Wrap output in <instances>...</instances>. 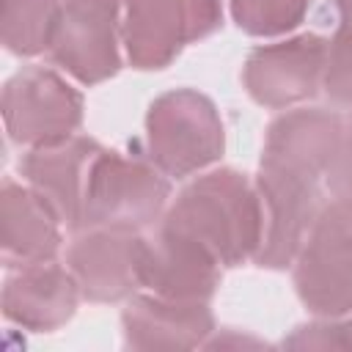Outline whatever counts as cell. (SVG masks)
Returning <instances> with one entry per match:
<instances>
[{"mask_svg": "<svg viewBox=\"0 0 352 352\" xmlns=\"http://www.w3.org/2000/svg\"><path fill=\"white\" fill-rule=\"evenodd\" d=\"M148 239L132 228H88L66 250V267L91 302H118L143 289Z\"/></svg>", "mask_w": 352, "mask_h": 352, "instance_id": "8", "label": "cell"}, {"mask_svg": "<svg viewBox=\"0 0 352 352\" xmlns=\"http://www.w3.org/2000/svg\"><path fill=\"white\" fill-rule=\"evenodd\" d=\"M0 6L3 44L8 52L22 58L50 52L63 11L60 0H3Z\"/></svg>", "mask_w": 352, "mask_h": 352, "instance_id": "17", "label": "cell"}, {"mask_svg": "<svg viewBox=\"0 0 352 352\" xmlns=\"http://www.w3.org/2000/svg\"><path fill=\"white\" fill-rule=\"evenodd\" d=\"M289 349H352V319L319 316L316 322L300 324L283 338Z\"/></svg>", "mask_w": 352, "mask_h": 352, "instance_id": "20", "label": "cell"}, {"mask_svg": "<svg viewBox=\"0 0 352 352\" xmlns=\"http://www.w3.org/2000/svg\"><path fill=\"white\" fill-rule=\"evenodd\" d=\"M223 264L187 231L160 220L154 239L146 245L143 289L168 300L209 302L220 286Z\"/></svg>", "mask_w": 352, "mask_h": 352, "instance_id": "10", "label": "cell"}, {"mask_svg": "<svg viewBox=\"0 0 352 352\" xmlns=\"http://www.w3.org/2000/svg\"><path fill=\"white\" fill-rule=\"evenodd\" d=\"M327 41L316 33H302L278 44L256 47L242 69V82L261 107L283 110L311 99L324 74Z\"/></svg>", "mask_w": 352, "mask_h": 352, "instance_id": "9", "label": "cell"}, {"mask_svg": "<svg viewBox=\"0 0 352 352\" xmlns=\"http://www.w3.org/2000/svg\"><path fill=\"white\" fill-rule=\"evenodd\" d=\"M99 143L85 135H72L55 143L33 146L19 160V173L25 184L41 192L66 228L80 231L82 195L94 157L99 154Z\"/></svg>", "mask_w": 352, "mask_h": 352, "instance_id": "12", "label": "cell"}, {"mask_svg": "<svg viewBox=\"0 0 352 352\" xmlns=\"http://www.w3.org/2000/svg\"><path fill=\"white\" fill-rule=\"evenodd\" d=\"M121 22L124 19L113 16L60 11L50 58L82 85L104 82L121 69Z\"/></svg>", "mask_w": 352, "mask_h": 352, "instance_id": "16", "label": "cell"}, {"mask_svg": "<svg viewBox=\"0 0 352 352\" xmlns=\"http://www.w3.org/2000/svg\"><path fill=\"white\" fill-rule=\"evenodd\" d=\"M311 8V0H231L234 22L250 36H283L294 30Z\"/></svg>", "mask_w": 352, "mask_h": 352, "instance_id": "18", "label": "cell"}, {"mask_svg": "<svg viewBox=\"0 0 352 352\" xmlns=\"http://www.w3.org/2000/svg\"><path fill=\"white\" fill-rule=\"evenodd\" d=\"M346 135H349V138H352V118H349V121H346Z\"/></svg>", "mask_w": 352, "mask_h": 352, "instance_id": "24", "label": "cell"}, {"mask_svg": "<svg viewBox=\"0 0 352 352\" xmlns=\"http://www.w3.org/2000/svg\"><path fill=\"white\" fill-rule=\"evenodd\" d=\"M124 344L129 349H195L214 333L206 302L138 294L121 314Z\"/></svg>", "mask_w": 352, "mask_h": 352, "instance_id": "14", "label": "cell"}, {"mask_svg": "<svg viewBox=\"0 0 352 352\" xmlns=\"http://www.w3.org/2000/svg\"><path fill=\"white\" fill-rule=\"evenodd\" d=\"M6 132L19 146L72 138L82 124V96L52 69L28 66L3 88Z\"/></svg>", "mask_w": 352, "mask_h": 352, "instance_id": "6", "label": "cell"}, {"mask_svg": "<svg viewBox=\"0 0 352 352\" xmlns=\"http://www.w3.org/2000/svg\"><path fill=\"white\" fill-rule=\"evenodd\" d=\"M162 223L195 236L223 267H239L256 258L261 245V198L245 173L217 168L192 179Z\"/></svg>", "mask_w": 352, "mask_h": 352, "instance_id": "1", "label": "cell"}, {"mask_svg": "<svg viewBox=\"0 0 352 352\" xmlns=\"http://www.w3.org/2000/svg\"><path fill=\"white\" fill-rule=\"evenodd\" d=\"M82 292L69 267L38 261L16 267L3 283V316L33 333H52L66 324Z\"/></svg>", "mask_w": 352, "mask_h": 352, "instance_id": "13", "label": "cell"}, {"mask_svg": "<svg viewBox=\"0 0 352 352\" xmlns=\"http://www.w3.org/2000/svg\"><path fill=\"white\" fill-rule=\"evenodd\" d=\"M346 124L341 116L319 107H297L278 116L264 135L261 165L322 179L341 151Z\"/></svg>", "mask_w": 352, "mask_h": 352, "instance_id": "11", "label": "cell"}, {"mask_svg": "<svg viewBox=\"0 0 352 352\" xmlns=\"http://www.w3.org/2000/svg\"><path fill=\"white\" fill-rule=\"evenodd\" d=\"M294 289L314 316L352 314V206L333 201L319 209L297 258Z\"/></svg>", "mask_w": 352, "mask_h": 352, "instance_id": "4", "label": "cell"}, {"mask_svg": "<svg viewBox=\"0 0 352 352\" xmlns=\"http://www.w3.org/2000/svg\"><path fill=\"white\" fill-rule=\"evenodd\" d=\"M322 88L330 102L352 107V28H338L327 41Z\"/></svg>", "mask_w": 352, "mask_h": 352, "instance_id": "19", "label": "cell"}, {"mask_svg": "<svg viewBox=\"0 0 352 352\" xmlns=\"http://www.w3.org/2000/svg\"><path fill=\"white\" fill-rule=\"evenodd\" d=\"M333 6L341 19V28H352V0H333Z\"/></svg>", "mask_w": 352, "mask_h": 352, "instance_id": "23", "label": "cell"}, {"mask_svg": "<svg viewBox=\"0 0 352 352\" xmlns=\"http://www.w3.org/2000/svg\"><path fill=\"white\" fill-rule=\"evenodd\" d=\"M223 148V121L209 96L176 88L151 102L146 113V160L165 176H192L217 162Z\"/></svg>", "mask_w": 352, "mask_h": 352, "instance_id": "2", "label": "cell"}, {"mask_svg": "<svg viewBox=\"0 0 352 352\" xmlns=\"http://www.w3.org/2000/svg\"><path fill=\"white\" fill-rule=\"evenodd\" d=\"M223 22V0H129L121 44L135 69H165L187 44L212 36Z\"/></svg>", "mask_w": 352, "mask_h": 352, "instance_id": "5", "label": "cell"}, {"mask_svg": "<svg viewBox=\"0 0 352 352\" xmlns=\"http://www.w3.org/2000/svg\"><path fill=\"white\" fill-rule=\"evenodd\" d=\"M170 198L168 176L148 160H129L118 151L99 148L91 162L80 231L88 228H132L140 231L157 220Z\"/></svg>", "mask_w": 352, "mask_h": 352, "instance_id": "3", "label": "cell"}, {"mask_svg": "<svg viewBox=\"0 0 352 352\" xmlns=\"http://www.w3.org/2000/svg\"><path fill=\"white\" fill-rule=\"evenodd\" d=\"M319 179L258 165L256 190L261 198V245L256 264L283 270L294 264L319 209Z\"/></svg>", "mask_w": 352, "mask_h": 352, "instance_id": "7", "label": "cell"}, {"mask_svg": "<svg viewBox=\"0 0 352 352\" xmlns=\"http://www.w3.org/2000/svg\"><path fill=\"white\" fill-rule=\"evenodd\" d=\"M324 179H327V190H330L333 201L352 206V138L349 135L344 138V146L336 154V160L330 162Z\"/></svg>", "mask_w": 352, "mask_h": 352, "instance_id": "21", "label": "cell"}, {"mask_svg": "<svg viewBox=\"0 0 352 352\" xmlns=\"http://www.w3.org/2000/svg\"><path fill=\"white\" fill-rule=\"evenodd\" d=\"M63 220L52 204L30 184L3 182L0 192V248L6 267H28L38 261H55L60 250Z\"/></svg>", "mask_w": 352, "mask_h": 352, "instance_id": "15", "label": "cell"}, {"mask_svg": "<svg viewBox=\"0 0 352 352\" xmlns=\"http://www.w3.org/2000/svg\"><path fill=\"white\" fill-rule=\"evenodd\" d=\"M63 11L77 14H94V16H113L121 19V11H126L129 0H60Z\"/></svg>", "mask_w": 352, "mask_h": 352, "instance_id": "22", "label": "cell"}]
</instances>
